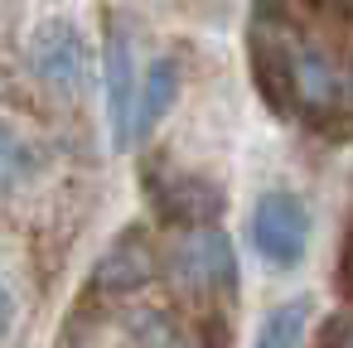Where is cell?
Masks as SVG:
<instances>
[{
  "mask_svg": "<svg viewBox=\"0 0 353 348\" xmlns=\"http://www.w3.org/2000/svg\"><path fill=\"white\" fill-rule=\"evenodd\" d=\"M170 271L174 280L203 300L208 309L223 300L232 305L237 300V252H232V237L218 227V223H199V227H179V242L170 252Z\"/></svg>",
  "mask_w": 353,
  "mask_h": 348,
  "instance_id": "6da1fadb",
  "label": "cell"
},
{
  "mask_svg": "<svg viewBox=\"0 0 353 348\" xmlns=\"http://www.w3.org/2000/svg\"><path fill=\"white\" fill-rule=\"evenodd\" d=\"M25 59H30V73H34L49 92H59V97H78V92L88 88L92 44H88V34H83L68 15H44V20L30 30Z\"/></svg>",
  "mask_w": 353,
  "mask_h": 348,
  "instance_id": "7a4b0ae2",
  "label": "cell"
},
{
  "mask_svg": "<svg viewBox=\"0 0 353 348\" xmlns=\"http://www.w3.org/2000/svg\"><path fill=\"white\" fill-rule=\"evenodd\" d=\"M252 252L276 266V271H295L310 252V208L300 194L290 189H266L252 203Z\"/></svg>",
  "mask_w": 353,
  "mask_h": 348,
  "instance_id": "3957f363",
  "label": "cell"
},
{
  "mask_svg": "<svg viewBox=\"0 0 353 348\" xmlns=\"http://www.w3.org/2000/svg\"><path fill=\"white\" fill-rule=\"evenodd\" d=\"M102 78H107V126H112V145L131 150V107H136V44L131 30L112 15L107 20V44H102Z\"/></svg>",
  "mask_w": 353,
  "mask_h": 348,
  "instance_id": "277c9868",
  "label": "cell"
},
{
  "mask_svg": "<svg viewBox=\"0 0 353 348\" xmlns=\"http://www.w3.org/2000/svg\"><path fill=\"white\" fill-rule=\"evenodd\" d=\"M155 266L160 261H155V247H150L145 227H121L112 237V247L97 256L88 285L97 295H136V290H145L155 280Z\"/></svg>",
  "mask_w": 353,
  "mask_h": 348,
  "instance_id": "5b68a950",
  "label": "cell"
},
{
  "mask_svg": "<svg viewBox=\"0 0 353 348\" xmlns=\"http://www.w3.org/2000/svg\"><path fill=\"white\" fill-rule=\"evenodd\" d=\"M150 203L170 227H199V223H218L228 198L203 174H170L165 184H150Z\"/></svg>",
  "mask_w": 353,
  "mask_h": 348,
  "instance_id": "8992f818",
  "label": "cell"
},
{
  "mask_svg": "<svg viewBox=\"0 0 353 348\" xmlns=\"http://www.w3.org/2000/svg\"><path fill=\"white\" fill-rule=\"evenodd\" d=\"M174 97H179V59H155L145 73H141V83H136V107H131V145L136 141H145V136H155V126L170 116V107H174Z\"/></svg>",
  "mask_w": 353,
  "mask_h": 348,
  "instance_id": "52a82bcc",
  "label": "cell"
},
{
  "mask_svg": "<svg viewBox=\"0 0 353 348\" xmlns=\"http://www.w3.org/2000/svg\"><path fill=\"white\" fill-rule=\"evenodd\" d=\"M310 319H314V300L310 295H290V300L266 309V319L252 334V348H300Z\"/></svg>",
  "mask_w": 353,
  "mask_h": 348,
  "instance_id": "ba28073f",
  "label": "cell"
},
{
  "mask_svg": "<svg viewBox=\"0 0 353 348\" xmlns=\"http://www.w3.org/2000/svg\"><path fill=\"white\" fill-rule=\"evenodd\" d=\"M34 170H39L34 145H30L20 131L0 126V194H10V189L30 184V179H34Z\"/></svg>",
  "mask_w": 353,
  "mask_h": 348,
  "instance_id": "9c48e42d",
  "label": "cell"
},
{
  "mask_svg": "<svg viewBox=\"0 0 353 348\" xmlns=\"http://www.w3.org/2000/svg\"><path fill=\"white\" fill-rule=\"evenodd\" d=\"M131 338H136V348H179L174 319L165 309H136L131 314Z\"/></svg>",
  "mask_w": 353,
  "mask_h": 348,
  "instance_id": "30bf717a",
  "label": "cell"
},
{
  "mask_svg": "<svg viewBox=\"0 0 353 348\" xmlns=\"http://www.w3.org/2000/svg\"><path fill=\"white\" fill-rule=\"evenodd\" d=\"M339 285L353 295V232L343 237V256H339Z\"/></svg>",
  "mask_w": 353,
  "mask_h": 348,
  "instance_id": "8fae6325",
  "label": "cell"
},
{
  "mask_svg": "<svg viewBox=\"0 0 353 348\" xmlns=\"http://www.w3.org/2000/svg\"><path fill=\"white\" fill-rule=\"evenodd\" d=\"M10 324H15V300H10V290L0 285V338L10 334Z\"/></svg>",
  "mask_w": 353,
  "mask_h": 348,
  "instance_id": "7c38bea8",
  "label": "cell"
},
{
  "mask_svg": "<svg viewBox=\"0 0 353 348\" xmlns=\"http://www.w3.org/2000/svg\"><path fill=\"white\" fill-rule=\"evenodd\" d=\"M348 102H353V73H348Z\"/></svg>",
  "mask_w": 353,
  "mask_h": 348,
  "instance_id": "4fadbf2b",
  "label": "cell"
},
{
  "mask_svg": "<svg viewBox=\"0 0 353 348\" xmlns=\"http://www.w3.org/2000/svg\"><path fill=\"white\" fill-rule=\"evenodd\" d=\"M179 348H199V343H179Z\"/></svg>",
  "mask_w": 353,
  "mask_h": 348,
  "instance_id": "5bb4252c",
  "label": "cell"
},
{
  "mask_svg": "<svg viewBox=\"0 0 353 348\" xmlns=\"http://www.w3.org/2000/svg\"><path fill=\"white\" fill-rule=\"evenodd\" d=\"M319 348H324V343H319Z\"/></svg>",
  "mask_w": 353,
  "mask_h": 348,
  "instance_id": "9a60e30c",
  "label": "cell"
}]
</instances>
